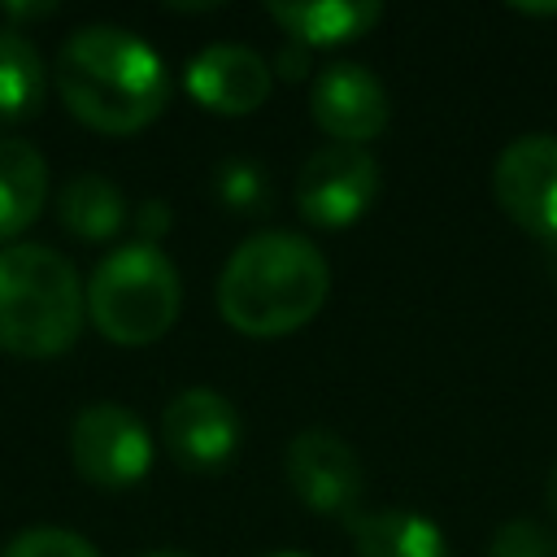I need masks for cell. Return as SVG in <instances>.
<instances>
[{"mask_svg": "<svg viewBox=\"0 0 557 557\" xmlns=\"http://www.w3.org/2000/svg\"><path fill=\"white\" fill-rule=\"evenodd\" d=\"M487 557H557V535L531 518H509L492 531Z\"/></svg>", "mask_w": 557, "mask_h": 557, "instance_id": "cell-18", "label": "cell"}, {"mask_svg": "<svg viewBox=\"0 0 557 557\" xmlns=\"http://www.w3.org/2000/svg\"><path fill=\"white\" fill-rule=\"evenodd\" d=\"M165 231H170L165 205H161V200H148V205L139 209V244H157Z\"/></svg>", "mask_w": 557, "mask_h": 557, "instance_id": "cell-20", "label": "cell"}, {"mask_svg": "<svg viewBox=\"0 0 557 557\" xmlns=\"http://www.w3.org/2000/svg\"><path fill=\"white\" fill-rule=\"evenodd\" d=\"M44 91H48V65L39 48L22 30L0 26V122L30 117L44 104Z\"/></svg>", "mask_w": 557, "mask_h": 557, "instance_id": "cell-16", "label": "cell"}, {"mask_svg": "<svg viewBox=\"0 0 557 557\" xmlns=\"http://www.w3.org/2000/svg\"><path fill=\"white\" fill-rule=\"evenodd\" d=\"M352 548L357 557H448L444 531L426 513H409V509L357 513Z\"/></svg>", "mask_w": 557, "mask_h": 557, "instance_id": "cell-13", "label": "cell"}, {"mask_svg": "<svg viewBox=\"0 0 557 557\" xmlns=\"http://www.w3.org/2000/svg\"><path fill=\"white\" fill-rule=\"evenodd\" d=\"M331 292L326 257L296 231L248 235L218 278V309L226 326L252 339L292 335L318 318Z\"/></svg>", "mask_w": 557, "mask_h": 557, "instance_id": "cell-2", "label": "cell"}, {"mask_svg": "<svg viewBox=\"0 0 557 557\" xmlns=\"http://www.w3.org/2000/svg\"><path fill=\"white\" fill-rule=\"evenodd\" d=\"M265 557H305V553H292V548H287V553H265Z\"/></svg>", "mask_w": 557, "mask_h": 557, "instance_id": "cell-25", "label": "cell"}, {"mask_svg": "<svg viewBox=\"0 0 557 557\" xmlns=\"http://www.w3.org/2000/svg\"><path fill=\"white\" fill-rule=\"evenodd\" d=\"M283 470L305 509L331 513V518H357L366 474H361V461L348 440H339L331 431H300L287 444Z\"/></svg>", "mask_w": 557, "mask_h": 557, "instance_id": "cell-8", "label": "cell"}, {"mask_svg": "<svg viewBox=\"0 0 557 557\" xmlns=\"http://www.w3.org/2000/svg\"><path fill=\"white\" fill-rule=\"evenodd\" d=\"M270 83H274L270 61L244 44H213L196 52L183 70L187 96L209 113H226V117H244L261 109L270 96Z\"/></svg>", "mask_w": 557, "mask_h": 557, "instance_id": "cell-11", "label": "cell"}, {"mask_svg": "<svg viewBox=\"0 0 557 557\" xmlns=\"http://www.w3.org/2000/svg\"><path fill=\"white\" fill-rule=\"evenodd\" d=\"M87 318L78 270L48 244H0V348L17 357L65 352Z\"/></svg>", "mask_w": 557, "mask_h": 557, "instance_id": "cell-3", "label": "cell"}, {"mask_svg": "<svg viewBox=\"0 0 557 557\" xmlns=\"http://www.w3.org/2000/svg\"><path fill=\"white\" fill-rule=\"evenodd\" d=\"M48 200L44 157L13 135H0V244L26 231Z\"/></svg>", "mask_w": 557, "mask_h": 557, "instance_id": "cell-14", "label": "cell"}, {"mask_svg": "<svg viewBox=\"0 0 557 557\" xmlns=\"http://www.w3.org/2000/svg\"><path fill=\"white\" fill-rule=\"evenodd\" d=\"M178 305V270L157 244H122L87 278V313L96 331L126 348L161 339L174 326Z\"/></svg>", "mask_w": 557, "mask_h": 557, "instance_id": "cell-4", "label": "cell"}, {"mask_svg": "<svg viewBox=\"0 0 557 557\" xmlns=\"http://www.w3.org/2000/svg\"><path fill=\"white\" fill-rule=\"evenodd\" d=\"M265 13L292 35V44L326 48V44L361 39L383 17V4H374V0H296V4H265Z\"/></svg>", "mask_w": 557, "mask_h": 557, "instance_id": "cell-12", "label": "cell"}, {"mask_svg": "<svg viewBox=\"0 0 557 557\" xmlns=\"http://www.w3.org/2000/svg\"><path fill=\"white\" fill-rule=\"evenodd\" d=\"M0 557H100V553L78 531H65V527H26V531H17L4 544Z\"/></svg>", "mask_w": 557, "mask_h": 557, "instance_id": "cell-17", "label": "cell"}, {"mask_svg": "<svg viewBox=\"0 0 557 557\" xmlns=\"http://www.w3.org/2000/svg\"><path fill=\"white\" fill-rule=\"evenodd\" d=\"M65 109L104 135H135L165 109L170 78L152 44L126 26H78L52 65Z\"/></svg>", "mask_w": 557, "mask_h": 557, "instance_id": "cell-1", "label": "cell"}, {"mask_svg": "<svg viewBox=\"0 0 557 557\" xmlns=\"http://www.w3.org/2000/svg\"><path fill=\"white\" fill-rule=\"evenodd\" d=\"M505 218L535 239H557V135H518L492 170Z\"/></svg>", "mask_w": 557, "mask_h": 557, "instance_id": "cell-7", "label": "cell"}, {"mask_svg": "<svg viewBox=\"0 0 557 557\" xmlns=\"http://www.w3.org/2000/svg\"><path fill=\"white\" fill-rule=\"evenodd\" d=\"M161 440L187 470H218L239 448V413L213 387L178 392L161 413Z\"/></svg>", "mask_w": 557, "mask_h": 557, "instance_id": "cell-10", "label": "cell"}, {"mask_svg": "<svg viewBox=\"0 0 557 557\" xmlns=\"http://www.w3.org/2000/svg\"><path fill=\"white\" fill-rule=\"evenodd\" d=\"M218 196L235 213H261L265 209V174L252 161H226L218 174Z\"/></svg>", "mask_w": 557, "mask_h": 557, "instance_id": "cell-19", "label": "cell"}, {"mask_svg": "<svg viewBox=\"0 0 557 557\" xmlns=\"http://www.w3.org/2000/svg\"><path fill=\"white\" fill-rule=\"evenodd\" d=\"M379 183H383L379 161L366 148L326 144L296 174V209L305 222L339 231V226H352L374 205Z\"/></svg>", "mask_w": 557, "mask_h": 557, "instance_id": "cell-6", "label": "cell"}, {"mask_svg": "<svg viewBox=\"0 0 557 557\" xmlns=\"http://www.w3.org/2000/svg\"><path fill=\"white\" fill-rule=\"evenodd\" d=\"M309 117L335 144L366 148L374 135H383V126L392 117V104H387L383 83L366 65L335 61V65L318 70V78L309 87Z\"/></svg>", "mask_w": 557, "mask_h": 557, "instance_id": "cell-9", "label": "cell"}, {"mask_svg": "<svg viewBox=\"0 0 557 557\" xmlns=\"http://www.w3.org/2000/svg\"><path fill=\"white\" fill-rule=\"evenodd\" d=\"M305 65H309V57H305V48H300V44H292V48H283V52L274 57V70H278L283 78H300V74H305Z\"/></svg>", "mask_w": 557, "mask_h": 557, "instance_id": "cell-21", "label": "cell"}, {"mask_svg": "<svg viewBox=\"0 0 557 557\" xmlns=\"http://www.w3.org/2000/svg\"><path fill=\"white\" fill-rule=\"evenodd\" d=\"M513 13H527V17H557V4H513Z\"/></svg>", "mask_w": 557, "mask_h": 557, "instance_id": "cell-22", "label": "cell"}, {"mask_svg": "<svg viewBox=\"0 0 557 557\" xmlns=\"http://www.w3.org/2000/svg\"><path fill=\"white\" fill-rule=\"evenodd\" d=\"M139 557H187V553H170V548H161V553H139Z\"/></svg>", "mask_w": 557, "mask_h": 557, "instance_id": "cell-24", "label": "cell"}, {"mask_svg": "<svg viewBox=\"0 0 557 557\" xmlns=\"http://www.w3.org/2000/svg\"><path fill=\"white\" fill-rule=\"evenodd\" d=\"M57 218L78 239H113L126 222V196L104 174H74L57 191Z\"/></svg>", "mask_w": 557, "mask_h": 557, "instance_id": "cell-15", "label": "cell"}, {"mask_svg": "<svg viewBox=\"0 0 557 557\" xmlns=\"http://www.w3.org/2000/svg\"><path fill=\"white\" fill-rule=\"evenodd\" d=\"M544 500H548V518L557 522V466H553V474H548V492H544Z\"/></svg>", "mask_w": 557, "mask_h": 557, "instance_id": "cell-23", "label": "cell"}, {"mask_svg": "<svg viewBox=\"0 0 557 557\" xmlns=\"http://www.w3.org/2000/svg\"><path fill=\"white\" fill-rule=\"evenodd\" d=\"M70 457L74 470L96 487H131L152 466V435L135 409L100 400L78 409L70 426Z\"/></svg>", "mask_w": 557, "mask_h": 557, "instance_id": "cell-5", "label": "cell"}]
</instances>
